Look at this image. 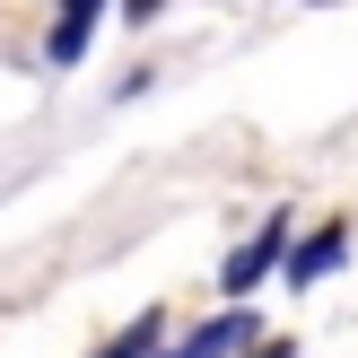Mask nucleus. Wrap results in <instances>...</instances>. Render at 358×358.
I'll return each instance as SVG.
<instances>
[{"mask_svg": "<svg viewBox=\"0 0 358 358\" xmlns=\"http://www.w3.org/2000/svg\"><path fill=\"white\" fill-rule=\"evenodd\" d=\"M96 17H105V0H62V17H52V70H70V62H79V52H87V35H96Z\"/></svg>", "mask_w": 358, "mask_h": 358, "instance_id": "3", "label": "nucleus"}, {"mask_svg": "<svg viewBox=\"0 0 358 358\" xmlns=\"http://www.w3.org/2000/svg\"><path fill=\"white\" fill-rule=\"evenodd\" d=\"M341 254H350V245H341V227H315V236L297 245V254L280 262V271H289V289H315L324 271H341Z\"/></svg>", "mask_w": 358, "mask_h": 358, "instance_id": "4", "label": "nucleus"}, {"mask_svg": "<svg viewBox=\"0 0 358 358\" xmlns=\"http://www.w3.org/2000/svg\"><path fill=\"white\" fill-rule=\"evenodd\" d=\"M254 358H289V341H262V350H254Z\"/></svg>", "mask_w": 358, "mask_h": 358, "instance_id": "5", "label": "nucleus"}, {"mask_svg": "<svg viewBox=\"0 0 358 358\" xmlns=\"http://www.w3.org/2000/svg\"><path fill=\"white\" fill-rule=\"evenodd\" d=\"M280 262H289V219H280V210H271V219H262V236H245L236 254H227V271H219V289H227V297H254L262 280L280 271Z\"/></svg>", "mask_w": 358, "mask_h": 358, "instance_id": "1", "label": "nucleus"}, {"mask_svg": "<svg viewBox=\"0 0 358 358\" xmlns=\"http://www.w3.org/2000/svg\"><path fill=\"white\" fill-rule=\"evenodd\" d=\"M245 341H254V315H245V306H227V315H210V324L192 332L184 350H166V358H236Z\"/></svg>", "mask_w": 358, "mask_h": 358, "instance_id": "2", "label": "nucleus"}]
</instances>
